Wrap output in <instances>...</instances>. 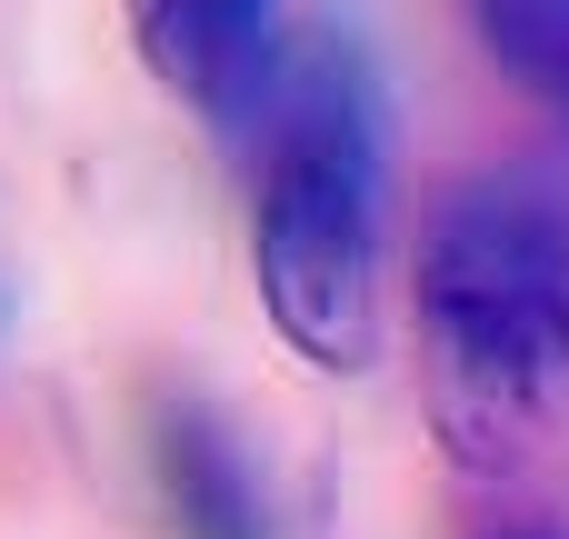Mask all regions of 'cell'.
<instances>
[{"label": "cell", "mask_w": 569, "mask_h": 539, "mask_svg": "<svg viewBox=\"0 0 569 539\" xmlns=\"http://www.w3.org/2000/svg\"><path fill=\"white\" fill-rule=\"evenodd\" d=\"M490 539H569V530H550V520H510V530H490Z\"/></svg>", "instance_id": "obj_6"}, {"label": "cell", "mask_w": 569, "mask_h": 539, "mask_svg": "<svg viewBox=\"0 0 569 539\" xmlns=\"http://www.w3.org/2000/svg\"><path fill=\"white\" fill-rule=\"evenodd\" d=\"M470 30L520 100L569 120V0H470Z\"/></svg>", "instance_id": "obj_5"}, {"label": "cell", "mask_w": 569, "mask_h": 539, "mask_svg": "<svg viewBox=\"0 0 569 539\" xmlns=\"http://www.w3.org/2000/svg\"><path fill=\"white\" fill-rule=\"evenodd\" d=\"M250 150H260V200H250V270L270 330L350 380L380 350V120H370V60L340 30H300L270 50L250 90Z\"/></svg>", "instance_id": "obj_2"}, {"label": "cell", "mask_w": 569, "mask_h": 539, "mask_svg": "<svg viewBox=\"0 0 569 539\" xmlns=\"http://www.w3.org/2000/svg\"><path fill=\"white\" fill-rule=\"evenodd\" d=\"M160 500L180 539H270V490L210 410H160Z\"/></svg>", "instance_id": "obj_4"}, {"label": "cell", "mask_w": 569, "mask_h": 539, "mask_svg": "<svg viewBox=\"0 0 569 539\" xmlns=\"http://www.w3.org/2000/svg\"><path fill=\"white\" fill-rule=\"evenodd\" d=\"M130 40L170 100L240 120L280 50V0H130Z\"/></svg>", "instance_id": "obj_3"}, {"label": "cell", "mask_w": 569, "mask_h": 539, "mask_svg": "<svg viewBox=\"0 0 569 539\" xmlns=\"http://www.w3.org/2000/svg\"><path fill=\"white\" fill-rule=\"evenodd\" d=\"M420 360L440 450L530 470L569 410V170H480L420 230Z\"/></svg>", "instance_id": "obj_1"}]
</instances>
